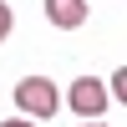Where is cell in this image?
Returning <instances> with one entry per match:
<instances>
[{
	"instance_id": "obj_3",
	"label": "cell",
	"mask_w": 127,
	"mask_h": 127,
	"mask_svg": "<svg viewBox=\"0 0 127 127\" xmlns=\"http://www.w3.org/2000/svg\"><path fill=\"white\" fill-rule=\"evenodd\" d=\"M46 20H51L56 31L87 26V0H46Z\"/></svg>"
},
{
	"instance_id": "obj_1",
	"label": "cell",
	"mask_w": 127,
	"mask_h": 127,
	"mask_svg": "<svg viewBox=\"0 0 127 127\" xmlns=\"http://www.w3.org/2000/svg\"><path fill=\"white\" fill-rule=\"evenodd\" d=\"M15 107H20V117L46 122V117L61 112V92H56V81H46V76H26L15 87Z\"/></svg>"
},
{
	"instance_id": "obj_6",
	"label": "cell",
	"mask_w": 127,
	"mask_h": 127,
	"mask_svg": "<svg viewBox=\"0 0 127 127\" xmlns=\"http://www.w3.org/2000/svg\"><path fill=\"white\" fill-rule=\"evenodd\" d=\"M0 127H36L31 117H10V122H0Z\"/></svg>"
},
{
	"instance_id": "obj_5",
	"label": "cell",
	"mask_w": 127,
	"mask_h": 127,
	"mask_svg": "<svg viewBox=\"0 0 127 127\" xmlns=\"http://www.w3.org/2000/svg\"><path fill=\"white\" fill-rule=\"evenodd\" d=\"M10 31H15V10H10V5H5V0H0V41H5V36H10Z\"/></svg>"
},
{
	"instance_id": "obj_2",
	"label": "cell",
	"mask_w": 127,
	"mask_h": 127,
	"mask_svg": "<svg viewBox=\"0 0 127 127\" xmlns=\"http://www.w3.org/2000/svg\"><path fill=\"white\" fill-rule=\"evenodd\" d=\"M107 81H97V76H76L71 81V92H66V107L76 112V117H87V122H97L102 112H107Z\"/></svg>"
},
{
	"instance_id": "obj_7",
	"label": "cell",
	"mask_w": 127,
	"mask_h": 127,
	"mask_svg": "<svg viewBox=\"0 0 127 127\" xmlns=\"http://www.w3.org/2000/svg\"><path fill=\"white\" fill-rule=\"evenodd\" d=\"M87 127H102V122H87Z\"/></svg>"
},
{
	"instance_id": "obj_4",
	"label": "cell",
	"mask_w": 127,
	"mask_h": 127,
	"mask_svg": "<svg viewBox=\"0 0 127 127\" xmlns=\"http://www.w3.org/2000/svg\"><path fill=\"white\" fill-rule=\"evenodd\" d=\"M107 97H117V102H127V71L117 66V76L107 81Z\"/></svg>"
}]
</instances>
